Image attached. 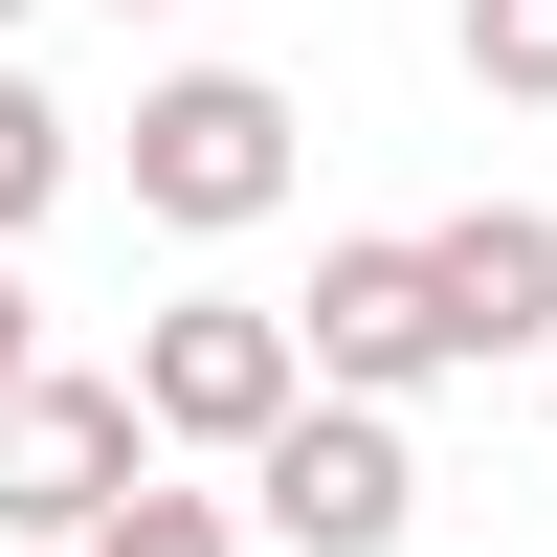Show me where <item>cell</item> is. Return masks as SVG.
Here are the masks:
<instances>
[{"label":"cell","mask_w":557,"mask_h":557,"mask_svg":"<svg viewBox=\"0 0 557 557\" xmlns=\"http://www.w3.org/2000/svg\"><path fill=\"white\" fill-rule=\"evenodd\" d=\"M134 201H157L178 246L268 223V201H290V89H268V67H178V89H134Z\"/></svg>","instance_id":"6da1fadb"},{"label":"cell","mask_w":557,"mask_h":557,"mask_svg":"<svg viewBox=\"0 0 557 557\" xmlns=\"http://www.w3.org/2000/svg\"><path fill=\"white\" fill-rule=\"evenodd\" d=\"M290 401H312V357H290V312H246V290H178L157 335H134V446H223V469H246Z\"/></svg>","instance_id":"7a4b0ae2"},{"label":"cell","mask_w":557,"mask_h":557,"mask_svg":"<svg viewBox=\"0 0 557 557\" xmlns=\"http://www.w3.org/2000/svg\"><path fill=\"white\" fill-rule=\"evenodd\" d=\"M134 491H157L134 380H23V401H0V557H89Z\"/></svg>","instance_id":"3957f363"},{"label":"cell","mask_w":557,"mask_h":557,"mask_svg":"<svg viewBox=\"0 0 557 557\" xmlns=\"http://www.w3.org/2000/svg\"><path fill=\"white\" fill-rule=\"evenodd\" d=\"M246 513L290 557H401V513H424V446L380 424V401H290V424L246 446Z\"/></svg>","instance_id":"277c9868"},{"label":"cell","mask_w":557,"mask_h":557,"mask_svg":"<svg viewBox=\"0 0 557 557\" xmlns=\"http://www.w3.org/2000/svg\"><path fill=\"white\" fill-rule=\"evenodd\" d=\"M290 357H312V401H424L446 380V290H424V246H312V312H290Z\"/></svg>","instance_id":"5b68a950"},{"label":"cell","mask_w":557,"mask_h":557,"mask_svg":"<svg viewBox=\"0 0 557 557\" xmlns=\"http://www.w3.org/2000/svg\"><path fill=\"white\" fill-rule=\"evenodd\" d=\"M424 290H446V357H557V201L424 223Z\"/></svg>","instance_id":"8992f818"},{"label":"cell","mask_w":557,"mask_h":557,"mask_svg":"<svg viewBox=\"0 0 557 557\" xmlns=\"http://www.w3.org/2000/svg\"><path fill=\"white\" fill-rule=\"evenodd\" d=\"M469 89L491 112H557V0H469Z\"/></svg>","instance_id":"52a82bcc"},{"label":"cell","mask_w":557,"mask_h":557,"mask_svg":"<svg viewBox=\"0 0 557 557\" xmlns=\"http://www.w3.org/2000/svg\"><path fill=\"white\" fill-rule=\"evenodd\" d=\"M45 201H67V112H45V89H23V67H0V246H23V223H45Z\"/></svg>","instance_id":"ba28073f"},{"label":"cell","mask_w":557,"mask_h":557,"mask_svg":"<svg viewBox=\"0 0 557 557\" xmlns=\"http://www.w3.org/2000/svg\"><path fill=\"white\" fill-rule=\"evenodd\" d=\"M89 557H246V535H223V491H134V513L89 535Z\"/></svg>","instance_id":"9c48e42d"},{"label":"cell","mask_w":557,"mask_h":557,"mask_svg":"<svg viewBox=\"0 0 557 557\" xmlns=\"http://www.w3.org/2000/svg\"><path fill=\"white\" fill-rule=\"evenodd\" d=\"M23 380H45V335H23V268H0V401H23Z\"/></svg>","instance_id":"30bf717a"},{"label":"cell","mask_w":557,"mask_h":557,"mask_svg":"<svg viewBox=\"0 0 557 557\" xmlns=\"http://www.w3.org/2000/svg\"><path fill=\"white\" fill-rule=\"evenodd\" d=\"M112 23H178V0H112Z\"/></svg>","instance_id":"8fae6325"},{"label":"cell","mask_w":557,"mask_h":557,"mask_svg":"<svg viewBox=\"0 0 557 557\" xmlns=\"http://www.w3.org/2000/svg\"><path fill=\"white\" fill-rule=\"evenodd\" d=\"M0 23H23V0H0Z\"/></svg>","instance_id":"7c38bea8"}]
</instances>
